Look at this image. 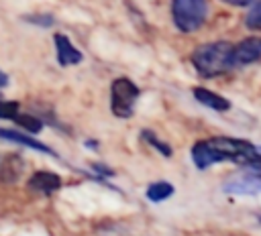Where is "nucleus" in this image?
I'll use <instances>...</instances> for the list:
<instances>
[{
	"label": "nucleus",
	"mask_w": 261,
	"mask_h": 236,
	"mask_svg": "<svg viewBox=\"0 0 261 236\" xmlns=\"http://www.w3.org/2000/svg\"><path fill=\"white\" fill-rule=\"evenodd\" d=\"M171 16H173V24L181 33H194L206 22L208 0H173Z\"/></svg>",
	"instance_id": "3"
},
{
	"label": "nucleus",
	"mask_w": 261,
	"mask_h": 236,
	"mask_svg": "<svg viewBox=\"0 0 261 236\" xmlns=\"http://www.w3.org/2000/svg\"><path fill=\"white\" fill-rule=\"evenodd\" d=\"M6 83H8V75H6V73H2V71H0V87H4V85H6Z\"/></svg>",
	"instance_id": "20"
},
{
	"label": "nucleus",
	"mask_w": 261,
	"mask_h": 236,
	"mask_svg": "<svg viewBox=\"0 0 261 236\" xmlns=\"http://www.w3.org/2000/svg\"><path fill=\"white\" fill-rule=\"evenodd\" d=\"M0 136H2V138H8V140H12V142H18V144L31 146V149H35V151H39V153H45V155L55 157V153H53L47 144H43L41 140L29 136V134H22V132H16V130H8V128H0Z\"/></svg>",
	"instance_id": "9"
},
{
	"label": "nucleus",
	"mask_w": 261,
	"mask_h": 236,
	"mask_svg": "<svg viewBox=\"0 0 261 236\" xmlns=\"http://www.w3.org/2000/svg\"><path fill=\"white\" fill-rule=\"evenodd\" d=\"M259 59H261V37H247L239 45L232 47L234 69L249 65V63H255Z\"/></svg>",
	"instance_id": "5"
},
{
	"label": "nucleus",
	"mask_w": 261,
	"mask_h": 236,
	"mask_svg": "<svg viewBox=\"0 0 261 236\" xmlns=\"http://www.w3.org/2000/svg\"><path fill=\"white\" fill-rule=\"evenodd\" d=\"M232 43L228 41H216V43H206L194 49L192 53V65L198 69L202 77H216L222 73H228L234 69L232 61Z\"/></svg>",
	"instance_id": "1"
},
{
	"label": "nucleus",
	"mask_w": 261,
	"mask_h": 236,
	"mask_svg": "<svg viewBox=\"0 0 261 236\" xmlns=\"http://www.w3.org/2000/svg\"><path fill=\"white\" fill-rule=\"evenodd\" d=\"M29 22H35V24H43V26H51L53 24V16L51 14H37V16H27Z\"/></svg>",
	"instance_id": "17"
},
{
	"label": "nucleus",
	"mask_w": 261,
	"mask_h": 236,
	"mask_svg": "<svg viewBox=\"0 0 261 236\" xmlns=\"http://www.w3.org/2000/svg\"><path fill=\"white\" fill-rule=\"evenodd\" d=\"M222 2H226V4H230V6H251V4H255L257 0H222Z\"/></svg>",
	"instance_id": "19"
},
{
	"label": "nucleus",
	"mask_w": 261,
	"mask_h": 236,
	"mask_svg": "<svg viewBox=\"0 0 261 236\" xmlns=\"http://www.w3.org/2000/svg\"><path fill=\"white\" fill-rule=\"evenodd\" d=\"M206 144L212 149L216 163L220 161H232L239 165H249L257 159H261L259 149L249 142V140H241V138H228V136H216V138H208Z\"/></svg>",
	"instance_id": "2"
},
{
	"label": "nucleus",
	"mask_w": 261,
	"mask_h": 236,
	"mask_svg": "<svg viewBox=\"0 0 261 236\" xmlns=\"http://www.w3.org/2000/svg\"><path fill=\"white\" fill-rule=\"evenodd\" d=\"M245 24L249 28H261V0L251 4V10L245 16Z\"/></svg>",
	"instance_id": "15"
},
{
	"label": "nucleus",
	"mask_w": 261,
	"mask_h": 236,
	"mask_svg": "<svg viewBox=\"0 0 261 236\" xmlns=\"http://www.w3.org/2000/svg\"><path fill=\"white\" fill-rule=\"evenodd\" d=\"M173 193V185L167 181H155L147 187V197L151 201H163Z\"/></svg>",
	"instance_id": "12"
},
{
	"label": "nucleus",
	"mask_w": 261,
	"mask_h": 236,
	"mask_svg": "<svg viewBox=\"0 0 261 236\" xmlns=\"http://www.w3.org/2000/svg\"><path fill=\"white\" fill-rule=\"evenodd\" d=\"M18 114V102L14 100H0V118L12 120Z\"/></svg>",
	"instance_id": "16"
},
{
	"label": "nucleus",
	"mask_w": 261,
	"mask_h": 236,
	"mask_svg": "<svg viewBox=\"0 0 261 236\" xmlns=\"http://www.w3.org/2000/svg\"><path fill=\"white\" fill-rule=\"evenodd\" d=\"M224 191L226 193H237V195H253V193L261 191V179L251 175V173H245V175H239V177L226 181Z\"/></svg>",
	"instance_id": "6"
},
{
	"label": "nucleus",
	"mask_w": 261,
	"mask_h": 236,
	"mask_svg": "<svg viewBox=\"0 0 261 236\" xmlns=\"http://www.w3.org/2000/svg\"><path fill=\"white\" fill-rule=\"evenodd\" d=\"M139 87L126 79V77H118L112 81L110 87V108L112 114L118 118H130L135 112V102L139 98Z\"/></svg>",
	"instance_id": "4"
},
{
	"label": "nucleus",
	"mask_w": 261,
	"mask_h": 236,
	"mask_svg": "<svg viewBox=\"0 0 261 236\" xmlns=\"http://www.w3.org/2000/svg\"><path fill=\"white\" fill-rule=\"evenodd\" d=\"M143 138H145V140H147L151 146H155V149H157V151H159L163 157H171V153H173V151H171V146H169L167 142L159 140V138H157L153 132H149V130H143Z\"/></svg>",
	"instance_id": "14"
},
{
	"label": "nucleus",
	"mask_w": 261,
	"mask_h": 236,
	"mask_svg": "<svg viewBox=\"0 0 261 236\" xmlns=\"http://www.w3.org/2000/svg\"><path fill=\"white\" fill-rule=\"evenodd\" d=\"M20 171H22V161H20L16 155H12V157H8V159L2 163V169H0V179H2V181L12 183V181H16V179H18Z\"/></svg>",
	"instance_id": "11"
},
{
	"label": "nucleus",
	"mask_w": 261,
	"mask_h": 236,
	"mask_svg": "<svg viewBox=\"0 0 261 236\" xmlns=\"http://www.w3.org/2000/svg\"><path fill=\"white\" fill-rule=\"evenodd\" d=\"M12 120H14L18 126H22L24 130H29V132H39V130L43 128V120L31 116V114H20V112H18Z\"/></svg>",
	"instance_id": "13"
},
{
	"label": "nucleus",
	"mask_w": 261,
	"mask_h": 236,
	"mask_svg": "<svg viewBox=\"0 0 261 236\" xmlns=\"http://www.w3.org/2000/svg\"><path fill=\"white\" fill-rule=\"evenodd\" d=\"M53 43H55L57 61H59L61 67H67V65H73V63H80V61H82L80 49H75L63 33H57V35L53 37Z\"/></svg>",
	"instance_id": "7"
},
{
	"label": "nucleus",
	"mask_w": 261,
	"mask_h": 236,
	"mask_svg": "<svg viewBox=\"0 0 261 236\" xmlns=\"http://www.w3.org/2000/svg\"><path fill=\"white\" fill-rule=\"evenodd\" d=\"M194 98L200 104H204V106H208L212 110H218V112H224V110L230 108V102L226 98H222V96H218V94H214V92H210L206 87H194Z\"/></svg>",
	"instance_id": "10"
},
{
	"label": "nucleus",
	"mask_w": 261,
	"mask_h": 236,
	"mask_svg": "<svg viewBox=\"0 0 261 236\" xmlns=\"http://www.w3.org/2000/svg\"><path fill=\"white\" fill-rule=\"evenodd\" d=\"M245 169H247V173H251V175H255V177L261 179V159H257V161L245 165Z\"/></svg>",
	"instance_id": "18"
},
{
	"label": "nucleus",
	"mask_w": 261,
	"mask_h": 236,
	"mask_svg": "<svg viewBox=\"0 0 261 236\" xmlns=\"http://www.w3.org/2000/svg\"><path fill=\"white\" fill-rule=\"evenodd\" d=\"M29 187L37 189L41 193H53L55 189L61 187V177L49 171H37L31 179H29Z\"/></svg>",
	"instance_id": "8"
}]
</instances>
